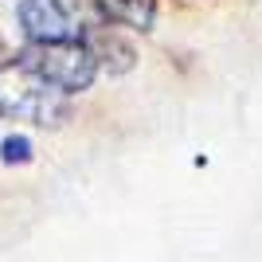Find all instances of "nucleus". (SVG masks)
Segmentation results:
<instances>
[{
  "mask_svg": "<svg viewBox=\"0 0 262 262\" xmlns=\"http://www.w3.org/2000/svg\"><path fill=\"white\" fill-rule=\"evenodd\" d=\"M102 20L114 24V28H137V32H149L157 16L153 0H98Z\"/></svg>",
  "mask_w": 262,
  "mask_h": 262,
  "instance_id": "5",
  "label": "nucleus"
},
{
  "mask_svg": "<svg viewBox=\"0 0 262 262\" xmlns=\"http://www.w3.org/2000/svg\"><path fill=\"white\" fill-rule=\"evenodd\" d=\"M102 20L98 0H20V28L28 43L86 39Z\"/></svg>",
  "mask_w": 262,
  "mask_h": 262,
  "instance_id": "2",
  "label": "nucleus"
},
{
  "mask_svg": "<svg viewBox=\"0 0 262 262\" xmlns=\"http://www.w3.org/2000/svg\"><path fill=\"white\" fill-rule=\"evenodd\" d=\"M86 43H90V51H94V59H98V67H106L110 75H125L133 67V59H137L133 43L114 24H98V28L86 35Z\"/></svg>",
  "mask_w": 262,
  "mask_h": 262,
  "instance_id": "4",
  "label": "nucleus"
},
{
  "mask_svg": "<svg viewBox=\"0 0 262 262\" xmlns=\"http://www.w3.org/2000/svg\"><path fill=\"white\" fill-rule=\"evenodd\" d=\"M71 94L51 86L35 67L24 59L0 63V118L12 121H32V125H59L71 114Z\"/></svg>",
  "mask_w": 262,
  "mask_h": 262,
  "instance_id": "1",
  "label": "nucleus"
},
{
  "mask_svg": "<svg viewBox=\"0 0 262 262\" xmlns=\"http://www.w3.org/2000/svg\"><path fill=\"white\" fill-rule=\"evenodd\" d=\"M0 51H4V43H0Z\"/></svg>",
  "mask_w": 262,
  "mask_h": 262,
  "instance_id": "7",
  "label": "nucleus"
},
{
  "mask_svg": "<svg viewBox=\"0 0 262 262\" xmlns=\"http://www.w3.org/2000/svg\"><path fill=\"white\" fill-rule=\"evenodd\" d=\"M28 67H35L39 75L59 86L63 94H78L86 90L98 75V59L90 51L86 39H63V43H28L20 55Z\"/></svg>",
  "mask_w": 262,
  "mask_h": 262,
  "instance_id": "3",
  "label": "nucleus"
},
{
  "mask_svg": "<svg viewBox=\"0 0 262 262\" xmlns=\"http://www.w3.org/2000/svg\"><path fill=\"white\" fill-rule=\"evenodd\" d=\"M0 161H4V164L32 161V145H28V137H8V141L0 145Z\"/></svg>",
  "mask_w": 262,
  "mask_h": 262,
  "instance_id": "6",
  "label": "nucleus"
}]
</instances>
